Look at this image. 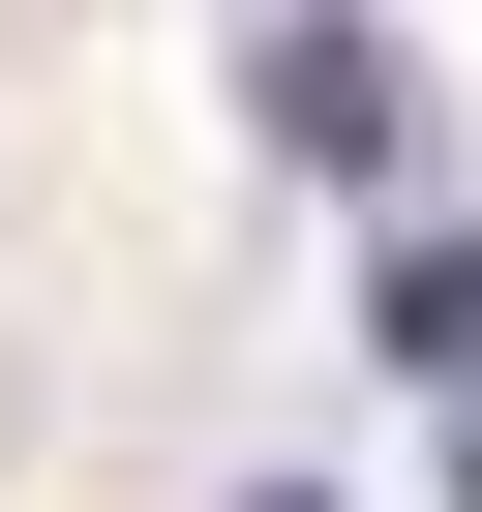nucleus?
<instances>
[{
    "mask_svg": "<svg viewBox=\"0 0 482 512\" xmlns=\"http://www.w3.org/2000/svg\"><path fill=\"white\" fill-rule=\"evenodd\" d=\"M241 121H272L302 181H362V211H452V91L362 31V0H272V31H241Z\"/></svg>",
    "mask_w": 482,
    "mask_h": 512,
    "instance_id": "obj_1",
    "label": "nucleus"
},
{
    "mask_svg": "<svg viewBox=\"0 0 482 512\" xmlns=\"http://www.w3.org/2000/svg\"><path fill=\"white\" fill-rule=\"evenodd\" d=\"M362 362H392V392H482V241H452V211L362 241Z\"/></svg>",
    "mask_w": 482,
    "mask_h": 512,
    "instance_id": "obj_2",
    "label": "nucleus"
},
{
    "mask_svg": "<svg viewBox=\"0 0 482 512\" xmlns=\"http://www.w3.org/2000/svg\"><path fill=\"white\" fill-rule=\"evenodd\" d=\"M241 512H302V482H241Z\"/></svg>",
    "mask_w": 482,
    "mask_h": 512,
    "instance_id": "obj_3",
    "label": "nucleus"
}]
</instances>
